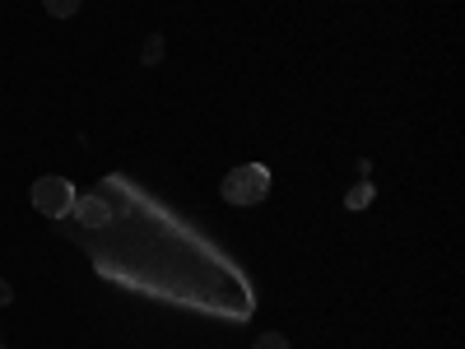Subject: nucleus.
Wrapping results in <instances>:
<instances>
[{"instance_id":"nucleus-6","label":"nucleus","mask_w":465,"mask_h":349,"mask_svg":"<svg viewBox=\"0 0 465 349\" xmlns=\"http://www.w3.org/2000/svg\"><path fill=\"white\" fill-rule=\"evenodd\" d=\"M252 349H289V340H284V335H280V331H261V335H256V344H252Z\"/></svg>"},{"instance_id":"nucleus-2","label":"nucleus","mask_w":465,"mask_h":349,"mask_svg":"<svg viewBox=\"0 0 465 349\" xmlns=\"http://www.w3.org/2000/svg\"><path fill=\"white\" fill-rule=\"evenodd\" d=\"M28 201H33V210H37V214H47V219H65V214L74 210V186H70V177L47 173V177H37V182H33Z\"/></svg>"},{"instance_id":"nucleus-3","label":"nucleus","mask_w":465,"mask_h":349,"mask_svg":"<svg viewBox=\"0 0 465 349\" xmlns=\"http://www.w3.org/2000/svg\"><path fill=\"white\" fill-rule=\"evenodd\" d=\"M80 224H89V228H103V224H112V205L103 201V191H84V196H74V210H70Z\"/></svg>"},{"instance_id":"nucleus-4","label":"nucleus","mask_w":465,"mask_h":349,"mask_svg":"<svg viewBox=\"0 0 465 349\" xmlns=\"http://www.w3.org/2000/svg\"><path fill=\"white\" fill-rule=\"evenodd\" d=\"M372 196H377V191H372V182H359V186L344 196V205H349V210H368V205H372Z\"/></svg>"},{"instance_id":"nucleus-5","label":"nucleus","mask_w":465,"mask_h":349,"mask_svg":"<svg viewBox=\"0 0 465 349\" xmlns=\"http://www.w3.org/2000/svg\"><path fill=\"white\" fill-rule=\"evenodd\" d=\"M47 5V15H56V19H70V15H80V5L84 0H43Z\"/></svg>"},{"instance_id":"nucleus-7","label":"nucleus","mask_w":465,"mask_h":349,"mask_svg":"<svg viewBox=\"0 0 465 349\" xmlns=\"http://www.w3.org/2000/svg\"><path fill=\"white\" fill-rule=\"evenodd\" d=\"M159 56H163V37H149L144 43V65H159Z\"/></svg>"},{"instance_id":"nucleus-1","label":"nucleus","mask_w":465,"mask_h":349,"mask_svg":"<svg viewBox=\"0 0 465 349\" xmlns=\"http://www.w3.org/2000/svg\"><path fill=\"white\" fill-rule=\"evenodd\" d=\"M219 191H223L228 205H261L265 191H270V168L265 164H238L219 182Z\"/></svg>"},{"instance_id":"nucleus-8","label":"nucleus","mask_w":465,"mask_h":349,"mask_svg":"<svg viewBox=\"0 0 465 349\" xmlns=\"http://www.w3.org/2000/svg\"><path fill=\"white\" fill-rule=\"evenodd\" d=\"M15 303V289H10V280H0V307H10Z\"/></svg>"}]
</instances>
